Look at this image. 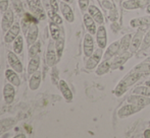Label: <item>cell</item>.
<instances>
[{"mask_svg": "<svg viewBox=\"0 0 150 138\" xmlns=\"http://www.w3.org/2000/svg\"><path fill=\"white\" fill-rule=\"evenodd\" d=\"M58 87H59L61 95H63L65 101H67V103H71V102L73 101L74 95H73V93H71V89H69V84H67L64 80H59V82H58Z\"/></svg>", "mask_w": 150, "mask_h": 138, "instance_id": "ac0fdd59", "label": "cell"}, {"mask_svg": "<svg viewBox=\"0 0 150 138\" xmlns=\"http://www.w3.org/2000/svg\"><path fill=\"white\" fill-rule=\"evenodd\" d=\"M14 123H16V120L12 118H7V119H3V120H0V134L3 133L4 131L8 130L9 128H11V126Z\"/></svg>", "mask_w": 150, "mask_h": 138, "instance_id": "83f0119b", "label": "cell"}, {"mask_svg": "<svg viewBox=\"0 0 150 138\" xmlns=\"http://www.w3.org/2000/svg\"><path fill=\"white\" fill-rule=\"evenodd\" d=\"M57 52H56L55 46L53 42H50L47 49V54H46V63L49 66H54L57 62Z\"/></svg>", "mask_w": 150, "mask_h": 138, "instance_id": "8fae6325", "label": "cell"}, {"mask_svg": "<svg viewBox=\"0 0 150 138\" xmlns=\"http://www.w3.org/2000/svg\"><path fill=\"white\" fill-rule=\"evenodd\" d=\"M101 57H102V49L99 48L96 51H94V53L88 58L87 62H86V68L88 70H92L96 66H98L99 63H100Z\"/></svg>", "mask_w": 150, "mask_h": 138, "instance_id": "277c9868", "label": "cell"}, {"mask_svg": "<svg viewBox=\"0 0 150 138\" xmlns=\"http://www.w3.org/2000/svg\"><path fill=\"white\" fill-rule=\"evenodd\" d=\"M98 1L104 9L108 10V12L112 11V10H117V6H115L113 0H98Z\"/></svg>", "mask_w": 150, "mask_h": 138, "instance_id": "d6a6232c", "label": "cell"}, {"mask_svg": "<svg viewBox=\"0 0 150 138\" xmlns=\"http://www.w3.org/2000/svg\"><path fill=\"white\" fill-rule=\"evenodd\" d=\"M119 49H120V41L113 42L112 44L108 46V48L105 51L104 55H103V59L104 60H110L113 56L117 55L119 53Z\"/></svg>", "mask_w": 150, "mask_h": 138, "instance_id": "d6986e66", "label": "cell"}, {"mask_svg": "<svg viewBox=\"0 0 150 138\" xmlns=\"http://www.w3.org/2000/svg\"><path fill=\"white\" fill-rule=\"evenodd\" d=\"M143 39H144V28L138 30L136 34L133 36L132 42H131V46H130V50H129V51L132 54L136 53V52L140 49L141 45H142Z\"/></svg>", "mask_w": 150, "mask_h": 138, "instance_id": "7a4b0ae2", "label": "cell"}, {"mask_svg": "<svg viewBox=\"0 0 150 138\" xmlns=\"http://www.w3.org/2000/svg\"><path fill=\"white\" fill-rule=\"evenodd\" d=\"M127 102L130 104L136 105V106H141L144 108L145 106L150 104V98L149 97H145V95H134L133 93L132 95L127 99Z\"/></svg>", "mask_w": 150, "mask_h": 138, "instance_id": "4fadbf2b", "label": "cell"}, {"mask_svg": "<svg viewBox=\"0 0 150 138\" xmlns=\"http://www.w3.org/2000/svg\"><path fill=\"white\" fill-rule=\"evenodd\" d=\"M62 1L67 2V3H73V2H74V0H62Z\"/></svg>", "mask_w": 150, "mask_h": 138, "instance_id": "7bdbcfd3", "label": "cell"}, {"mask_svg": "<svg viewBox=\"0 0 150 138\" xmlns=\"http://www.w3.org/2000/svg\"><path fill=\"white\" fill-rule=\"evenodd\" d=\"M131 26L133 28H145L150 26V16L149 17H142V18H135L132 20L130 22Z\"/></svg>", "mask_w": 150, "mask_h": 138, "instance_id": "484cf974", "label": "cell"}, {"mask_svg": "<svg viewBox=\"0 0 150 138\" xmlns=\"http://www.w3.org/2000/svg\"><path fill=\"white\" fill-rule=\"evenodd\" d=\"M144 137L145 138H150V129H147V130L144 131Z\"/></svg>", "mask_w": 150, "mask_h": 138, "instance_id": "b9f144b4", "label": "cell"}, {"mask_svg": "<svg viewBox=\"0 0 150 138\" xmlns=\"http://www.w3.org/2000/svg\"><path fill=\"white\" fill-rule=\"evenodd\" d=\"M84 20V24H85V28L87 29V31L90 33L91 35L96 34L97 29H96V22L93 20V17L90 15L89 13H85L83 16Z\"/></svg>", "mask_w": 150, "mask_h": 138, "instance_id": "ffe728a7", "label": "cell"}, {"mask_svg": "<svg viewBox=\"0 0 150 138\" xmlns=\"http://www.w3.org/2000/svg\"><path fill=\"white\" fill-rule=\"evenodd\" d=\"M8 9V0H0V11L2 13Z\"/></svg>", "mask_w": 150, "mask_h": 138, "instance_id": "74e56055", "label": "cell"}, {"mask_svg": "<svg viewBox=\"0 0 150 138\" xmlns=\"http://www.w3.org/2000/svg\"><path fill=\"white\" fill-rule=\"evenodd\" d=\"M21 32V26L18 22H14L11 26H10L9 30L6 32L5 36H4V42L6 44H10L14 41V40L18 38V36L20 35Z\"/></svg>", "mask_w": 150, "mask_h": 138, "instance_id": "ba28073f", "label": "cell"}, {"mask_svg": "<svg viewBox=\"0 0 150 138\" xmlns=\"http://www.w3.org/2000/svg\"><path fill=\"white\" fill-rule=\"evenodd\" d=\"M111 69V63L108 60H103L101 63H99L98 67L96 69V74L101 76V75H104L106 73L109 72V70Z\"/></svg>", "mask_w": 150, "mask_h": 138, "instance_id": "cb8c5ba5", "label": "cell"}, {"mask_svg": "<svg viewBox=\"0 0 150 138\" xmlns=\"http://www.w3.org/2000/svg\"><path fill=\"white\" fill-rule=\"evenodd\" d=\"M40 84H41V73H40V71H36L35 73L31 75L29 86L32 91H36L40 87Z\"/></svg>", "mask_w": 150, "mask_h": 138, "instance_id": "603a6c76", "label": "cell"}, {"mask_svg": "<svg viewBox=\"0 0 150 138\" xmlns=\"http://www.w3.org/2000/svg\"><path fill=\"white\" fill-rule=\"evenodd\" d=\"M13 6H14V8H16V12L23 11V5L20 0H13Z\"/></svg>", "mask_w": 150, "mask_h": 138, "instance_id": "ab89813d", "label": "cell"}, {"mask_svg": "<svg viewBox=\"0 0 150 138\" xmlns=\"http://www.w3.org/2000/svg\"><path fill=\"white\" fill-rule=\"evenodd\" d=\"M55 49L56 52H57V56H58V59L61 58L63 53V49H64V38L63 36H61L59 39H57L55 41Z\"/></svg>", "mask_w": 150, "mask_h": 138, "instance_id": "4dcf8cb0", "label": "cell"}, {"mask_svg": "<svg viewBox=\"0 0 150 138\" xmlns=\"http://www.w3.org/2000/svg\"><path fill=\"white\" fill-rule=\"evenodd\" d=\"M13 20H14V14L12 9L8 8L5 12L3 13L2 16V20H1V28L3 32H7L10 29V26L13 24Z\"/></svg>", "mask_w": 150, "mask_h": 138, "instance_id": "8992f818", "label": "cell"}, {"mask_svg": "<svg viewBox=\"0 0 150 138\" xmlns=\"http://www.w3.org/2000/svg\"><path fill=\"white\" fill-rule=\"evenodd\" d=\"M3 98L7 105H10L16 98V89L12 83H6L3 87Z\"/></svg>", "mask_w": 150, "mask_h": 138, "instance_id": "7c38bea8", "label": "cell"}, {"mask_svg": "<svg viewBox=\"0 0 150 138\" xmlns=\"http://www.w3.org/2000/svg\"><path fill=\"white\" fill-rule=\"evenodd\" d=\"M49 31H50V34H51V37L52 39L54 40V41H56L57 39H59L61 37L60 34V29L58 28V26L55 24V22H50L49 24Z\"/></svg>", "mask_w": 150, "mask_h": 138, "instance_id": "f1b7e54d", "label": "cell"}, {"mask_svg": "<svg viewBox=\"0 0 150 138\" xmlns=\"http://www.w3.org/2000/svg\"><path fill=\"white\" fill-rule=\"evenodd\" d=\"M7 60L10 67L13 69V70H16L18 73L23 72V69H24L23 68V63L21 62L20 58L16 56V53H14V52H8Z\"/></svg>", "mask_w": 150, "mask_h": 138, "instance_id": "52a82bcc", "label": "cell"}, {"mask_svg": "<svg viewBox=\"0 0 150 138\" xmlns=\"http://www.w3.org/2000/svg\"><path fill=\"white\" fill-rule=\"evenodd\" d=\"M132 38L133 36L131 34H128L122 38L120 40V49H119V54H122L125 52L129 51L130 50V46H131V42H132Z\"/></svg>", "mask_w": 150, "mask_h": 138, "instance_id": "44dd1931", "label": "cell"}, {"mask_svg": "<svg viewBox=\"0 0 150 138\" xmlns=\"http://www.w3.org/2000/svg\"><path fill=\"white\" fill-rule=\"evenodd\" d=\"M142 76H143L142 73L138 72V71L132 70L126 77H124L119 82V84L115 86V91H113L115 95H117V97H122L131 86H133L137 81L140 80Z\"/></svg>", "mask_w": 150, "mask_h": 138, "instance_id": "6da1fadb", "label": "cell"}, {"mask_svg": "<svg viewBox=\"0 0 150 138\" xmlns=\"http://www.w3.org/2000/svg\"><path fill=\"white\" fill-rule=\"evenodd\" d=\"M27 2H28L31 11L34 14H36L39 20H44L45 18V12H44L40 0H27Z\"/></svg>", "mask_w": 150, "mask_h": 138, "instance_id": "5b68a950", "label": "cell"}, {"mask_svg": "<svg viewBox=\"0 0 150 138\" xmlns=\"http://www.w3.org/2000/svg\"><path fill=\"white\" fill-rule=\"evenodd\" d=\"M41 51V43L40 42H36L33 45L29 47V57H34V56L38 55Z\"/></svg>", "mask_w": 150, "mask_h": 138, "instance_id": "836d02e7", "label": "cell"}, {"mask_svg": "<svg viewBox=\"0 0 150 138\" xmlns=\"http://www.w3.org/2000/svg\"><path fill=\"white\" fill-rule=\"evenodd\" d=\"M38 34H39V28H38L37 24H33L29 26L28 34H27V43H28L29 47L36 43L38 38Z\"/></svg>", "mask_w": 150, "mask_h": 138, "instance_id": "e0dca14e", "label": "cell"}, {"mask_svg": "<svg viewBox=\"0 0 150 138\" xmlns=\"http://www.w3.org/2000/svg\"><path fill=\"white\" fill-rule=\"evenodd\" d=\"M59 8H60V11H61V13H62L63 17L69 22H74V20H75V14H74V11L71 6H69L67 2L62 1L59 5Z\"/></svg>", "mask_w": 150, "mask_h": 138, "instance_id": "9a60e30c", "label": "cell"}, {"mask_svg": "<svg viewBox=\"0 0 150 138\" xmlns=\"http://www.w3.org/2000/svg\"><path fill=\"white\" fill-rule=\"evenodd\" d=\"M132 55L133 54L131 53L130 51L129 52L127 51L122 54H119L117 57L111 62V69H117L119 67H120V66H122L131 57H132Z\"/></svg>", "mask_w": 150, "mask_h": 138, "instance_id": "5bb4252c", "label": "cell"}, {"mask_svg": "<svg viewBox=\"0 0 150 138\" xmlns=\"http://www.w3.org/2000/svg\"><path fill=\"white\" fill-rule=\"evenodd\" d=\"M147 12H148V13L150 14V4L148 6H147Z\"/></svg>", "mask_w": 150, "mask_h": 138, "instance_id": "bcb514c9", "label": "cell"}, {"mask_svg": "<svg viewBox=\"0 0 150 138\" xmlns=\"http://www.w3.org/2000/svg\"><path fill=\"white\" fill-rule=\"evenodd\" d=\"M88 13L92 16L93 20L96 22V24H103V22H104L103 14H102V12L100 11V9L97 7V6L93 5V4H92V5H89V7H88Z\"/></svg>", "mask_w": 150, "mask_h": 138, "instance_id": "2e32d148", "label": "cell"}, {"mask_svg": "<svg viewBox=\"0 0 150 138\" xmlns=\"http://www.w3.org/2000/svg\"><path fill=\"white\" fill-rule=\"evenodd\" d=\"M58 71H57V69H56L55 67L53 68V70H52V74H51V76H52V82H53V84H56V85H58L57 83L59 82L58 81Z\"/></svg>", "mask_w": 150, "mask_h": 138, "instance_id": "f35d334b", "label": "cell"}, {"mask_svg": "<svg viewBox=\"0 0 150 138\" xmlns=\"http://www.w3.org/2000/svg\"><path fill=\"white\" fill-rule=\"evenodd\" d=\"M83 48H84V55L87 58H89L94 53V40H93V37L90 33L89 34H86L85 37H84Z\"/></svg>", "mask_w": 150, "mask_h": 138, "instance_id": "30bf717a", "label": "cell"}, {"mask_svg": "<svg viewBox=\"0 0 150 138\" xmlns=\"http://www.w3.org/2000/svg\"><path fill=\"white\" fill-rule=\"evenodd\" d=\"M40 66V57L38 55L31 57L30 62L28 65V73L32 75L33 73H35L36 71H38V68Z\"/></svg>", "mask_w": 150, "mask_h": 138, "instance_id": "d4e9b609", "label": "cell"}, {"mask_svg": "<svg viewBox=\"0 0 150 138\" xmlns=\"http://www.w3.org/2000/svg\"><path fill=\"white\" fill-rule=\"evenodd\" d=\"M96 41L97 45L101 49H104L107 45V33L106 29L103 24H100L96 32Z\"/></svg>", "mask_w": 150, "mask_h": 138, "instance_id": "9c48e42d", "label": "cell"}, {"mask_svg": "<svg viewBox=\"0 0 150 138\" xmlns=\"http://www.w3.org/2000/svg\"><path fill=\"white\" fill-rule=\"evenodd\" d=\"M134 95H145V97H149L150 98V87L146 86H137L133 89L132 91Z\"/></svg>", "mask_w": 150, "mask_h": 138, "instance_id": "1f68e13d", "label": "cell"}, {"mask_svg": "<svg viewBox=\"0 0 150 138\" xmlns=\"http://www.w3.org/2000/svg\"><path fill=\"white\" fill-rule=\"evenodd\" d=\"M5 77L10 83L14 85V86H20L21 85V79L20 76L18 75V72L12 69H6L5 70Z\"/></svg>", "mask_w": 150, "mask_h": 138, "instance_id": "7402d4cb", "label": "cell"}, {"mask_svg": "<svg viewBox=\"0 0 150 138\" xmlns=\"http://www.w3.org/2000/svg\"><path fill=\"white\" fill-rule=\"evenodd\" d=\"M143 109V107L141 106H136V105H133L129 103L128 105H125L122 106V108L119 110L117 112V116L120 118H126V117H129L131 115H134L136 113L140 112L141 110Z\"/></svg>", "mask_w": 150, "mask_h": 138, "instance_id": "3957f363", "label": "cell"}, {"mask_svg": "<svg viewBox=\"0 0 150 138\" xmlns=\"http://www.w3.org/2000/svg\"><path fill=\"white\" fill-rule=\"evenodd\" d=\"M139 1H144V0H139Z\"/></svg>", "mask_w": 150, "mask_h": 138, "instance_id": "7dc6e473", "label": "cell"}, {"mask_svg": "<svg viewBox=\"0 0 150 138\" xmlns=\"http://www.w3.org/2000/svg\"><path fill=\"white\" fill-rule=\"evenodd\" d=\"M16 138H18V137H26V135H25V134H20V135H16Z\"/></svg>", "mask_w": 150, "mask_h": 138, "instance_id": "ee69618b", "label": "cell"}, {"mask_svg": "<svg viewBox=\"0 0 150 138\" xmlns=\"http://www.w3.org/2000/svg\"><path fill=\"white\" fill-rule=\"evenodd\" d=\"M150 47V30L147 32V34L144 36V39H143L142 45H141L140 49L141 51H144V50L148 49Z\"/></svg>", "mask_w": 150, "mask_h": 138, "instance_id": "d590c367", "label": "cell"}, {"mask_svg": "<svg viewBox=\"0 0 150 138\" xmlns=\"http://www.w3.org/2000/svg\"><path fill=\"white\" fill-rule=\"evenodd\" d=\"M13 43V51L16 54H22L23 49H24V39L22 36H18Z\"/></svg>", "mask_w": 150, "mask_h": 138, "instance_id": "f546056e", "label": "cell"}, {"mask_svg": "<svg viewBox=\"0 0 150 138\" xmlns=\"http://www.w3.org/2000/svg\"><path fill=\"white\" fill-rule=\"evenodd\" d=\"M145 84H146L148 87H150V80H147L146 82H145Z\"/></svg>", "mask_w": 150, "mask_h": 138, "instance_id": "f6af8a7d", "label": "cell"}, {"mask_svg": "<svg viewBox=\"0 0 150 138\" xmlns=\"http://www.w3.org/2000/svg\"><path fill=\"white\" fill-rule=\"evenodd\" d=\"M79 7L82 11H86L89 7V0H79Z\"/></svg>", "mask_w": 150, "mask_h": 138, "instance_id": "8d00e7d4", "label": "cell"}, {"mask_svg": "<svg viewBox=\"0 0 150 138\" xmlns=\"http://www.w3.org/2000/svg\"><path fill=\"white\" fill-rule=\"evenodd\" d=\"M47 14H48V16H49L50 20H51L52 22H55L56 24H62V18H61L59 14H58L56 11H54L53 9L48 10Z\"/></svg>", "mask_w": 150, "mask_h": 138, "instance_id": "e575fe53", "label": "cell"}, {"mask_svg": "<svg viewBox=\"0 0 150 138\" xmlns=\"http://www.w3.org/2000/svg\"><path fill=\"white\" fill-rule=\"evenodd\" d=\"M50 6H51V9H53L54 11H56V12L58 11L59 6H58V3L56 0H50Z\"/></svg>", "mask_w": 150, "mask_h": 138, "instance_id": "60d3db41", "label": "cell"}, {"mask_svg": "<svg viewBox=\"0 0 150 138\" xmlns=\"http://www.w3.org/2000/svg\"><path fill=\"white\" fill-rule=\"evenodd\" d=\"M122 7L125 9H138V8L142 7V4L139 0H127V1L122 2Z\"/></svg>", "mask_w": 150, "mask_h": 138, "instance_id": "4316f807", "label": "cell"}]
</instances>
